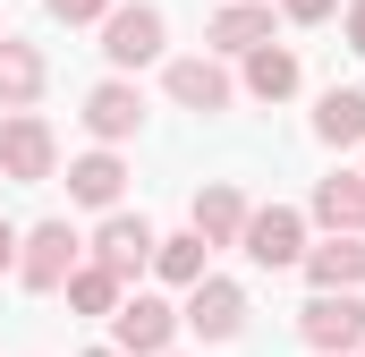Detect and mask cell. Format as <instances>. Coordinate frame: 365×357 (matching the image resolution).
Masks as SVG:
<instances>
[{
    "label": "cell",
    "mask_w": 365,
    "mask_h": 357,
    "mask_svg": "<svg viewBox=\"0 0 365 357\" xmlns=\"http://www.w3.org/2000/svg\"><path fill=\"white\" fill-rule=\"evenodd\" d=\"M179 323H187V332H204V341H238V332H247V289H238V281H221V272L187 281Z\"/></svg>",
    "instance_id": "cell-5"
},
{
    "label": "cell",
    "mask_w": 365,
    "mask_h": 357,
    "mask_svg": "<svg viewBox=\"0 0 365 357\" xmlns=\"http://www.w3.org/2000/svg\"><path fill=\"white\" fill-rule=\"evenodd\" d=\"M247 213H255V204H247L230 178H212V187H195V221H187V230H204V247H238Z\"/></svg>",
    "instance_id": "cell-11"
},
{
    "label": "cell",
    "mask_w": 365,
    "mask_h": 357,
    "mask_svg": "<svg viewBox=\"0 0 365 357\" xmlns=\"http://www.w3.org/2000/svg\"><path fill=\"white\" fill-rule=\"evenodd\" d=\"M280 9H289V17H297V26H323V17H331V9H340V0H280Z\"/></svg>",
    "instance_id": "cell-22"
},
{
    "label": "cell",
    "mask_w": 365,
    "mask_h": 357,
    "mask_svg": "<svg viewBox=\"0 0 365 357\" xmlns=\"http://www.w3.org/2000/svg\"><path fill=\"white\" fill-rule=\"evenodd\" d=\"M170 102H187V111H230L221 60H212V51H204V60H170Z\"/></svg>",
    "instance_id": "cell-14"
},
{
    "label": "cell",
    "mask_w": 365,
    "mask_h": 357,
    "mask_svg": "<svg viewBox=\"0 0 365 357\" xmlns=\"http://www.w3.org/2000/svg\"><path fill=\"white\" fill-rule=\"evenodd\" d=\"M110 341L128 357H162L170 341H179V306L170 298H153V289H136V298H119L110 306Z\"/></svg>",
    "instance_id": "cell-4"
},
{
    "label": "cell",
    "mask_w": 365,
    "mask_h": 357,
    "mask_svg": "<svg viewBox=\"0 0 365 357\" xmlns=\"http://www.w3.org/2000/svg\"><path fill=\"white\" fill-rule=\"evenodd\" d=\"M314 357H323V349H314Z\"/></svg>",
    "instance_id": "cell-27"
},
{
    "label": "cell",
    "mask_w": 365,
    "mask_h": 357,
    "mask_svg": "<svg viewBox=\"0 0 365 357\" xmlns=\"http://www.w3.org/2000/svg\"><path fill=\"white\" fill-rule=\"evenodd\" d=\"M60 289H68V306H77V315H110V306L128 298V281H119L110 264H77L68 281H60Z\"/></svg>",
    "instance_id": "cell-19"
},
{
    "label": "cell",
    "mask_w": 365,
    "mask_h": 357,
    "mask_svg": "<svg viewBox=\"0 0 365 357\" xmlns=\"http://www.w3.org/2000/svg\"><path fill=\"white\" fill-rule=\"evenodd\" d=\"M34 94H43V51L0 34V111H26Z\"/></svg>",
    "instance_id": "cell-17"
},
{
    "label": "cell",
    "mask_w": 365,
    "mask_h": 357,
    "mask_svg": "<svg viewBox=\"0 0 365 357\" xmlns=\"http://www.w3.org/2000/svg\"><path fill=\"white\" fill-rule=\"evenodd\" d=\"M297 264H306L314 289H365V247H357V230H331V238H323V247H306Z\"/></svg>",
    "instance_id": "cell-10"
},
{
    "label": "cell",
    "mask_w": 365,
    "mask_h": 357,
    "mask_svg": "<svg viewBox=\"0 0 365 357\" xmlns=\"http://www.w3.org/2000/svg\"><path fill=\"white\" fill-rule=\"evenodd\" d=\"M357 357H365V349H357Z\"/></svg>",
    "instance_id": "cell-28"
},
{
    "label": "cell",
    "mask_w": 365,
    "mask_h": 357,
    "mask_svg": "<svg viewBox=\"0 0 365 357\" xmlns=\"http://www.w3.org/2000/svg\"><path fill=\"white\" fill-rule=\"evenodd\" d=\"M77 247H86V238H77L68 221L26 230V238H17V281H26V289H60V281L77 272Z\"/></svg>",
    "instance_id": "cell-6"
},
{
    "label": "cell",
    "mask_w": 365,
    "mask_h": 357,
    "mask_svg": "<svg viewBox=\"0 0 365 357\" xmlns=\"http://www.w3.org/2000/svg\"><path fill=\"white\" fill-rule=\"evenodd\" d=\"M349 51L365 60V0H349Z\"/></svg>",
    "instance_id": "cell-23"
},
{
    "label": "cell",
    "mask_w": 365,
    "mask_h": 357,
    "mask_svg": "<svg viewBox=\"0 0 365 357\" xmlns=\"http://www.w3.org/2000/svg\"><path fill=\"white\" fill-rule=\"evenodd\" d=\"M162 43H170V17L153 0H110V17H102V60L110 69H145V60H162Z\"/></svg>",
    "instance_id": "cell-2"
},
{
    "label": "cell",
    "mask_w": 365,
    "mask_h": 357,
    "mask_svg": "<svg viewBox=\"0 0 365 357\" xmlns=\"http://www.w3.org/2000/svg\"><path fill=\"white\" fill-rule=\"evenodd\" d=\"M86 357H128V349H119V341H110V349H86Z\"/></svg>",
    "instance_id": "cell-25"
},
{
    "label": "cell",
    "mask_w": 365,
    "mask_h": 357,
    "mask_svg": "<svg viewBox=\"0 0 365 357\" xmlns=\"http://www.w3.org/2000/svg\"><path fill=\"white\" fill-rule=\"evenodd\" d=\"M119 187H128L119 154H77V162H68V204H86V213H110Z\"/></svg>",
    "instance_id": "cell-13"
},
{
    "label": "cell",
    "mask_w": 365,
    "mask_h": 357,
    "mask_svg": "<svg viewBox=\"0 0 365 357\" xmlns=\"http://www.w3.org/2000/svg\"><path fill=\"white\" fill-rule=\"evenodd\" d=\"M0 272H17V230L0 221Z\"/></svg>",
    "instance_id": "cell-24"
},
{
    "label": "cell",
    "mask_w": 365,
    "mask_h": 357,
    "mask_svg": "<svg viewBox=\"0 0 365 357\" xmlns=\"http://www.w3.org/2000/svg\"><path fill=\"white\" fill-rule=\"evenodd\" d=\"M297 77H306V69H297L289 43H255V51H247V94H255V102H289Z\"/></svg>",
    "instance_id": "cell-16"
},
{
    "label": "cell",
    "mask_w": 365,
    "mask_h": 357,
    "mask_svg": "<svg viewBox=\"0 0 365 357\" xmlns=\"http://www.w3.org/2000/svg\"><path fill=\"white\" fill-rule=\"evenodd\" d=\"M314 136H323V145H365V94L331 86L323 102H314Z\"/></svg>",
    "instance_id": "cell-18"
},
{
    "label": "cell",
    "mask_w": 365,
    "mask_h": 357,
    "mask_svg": "<svg viewBox=\"0 0 365 357\" xmlns=\"http://www.w3.org/2000/svg\"><path fill=\"white\" fill-rule=\"evenodd\" d=\"M162 357H170V349H162Z\"/></svg>",
    "instance_id": "cell-26"
},
{
    "label": "cell",
    "mask_w": 365,
    "mask_h": 357,
    "mask_svg": "<svg viewBox=\"0 0 365 357\" xmlns=\"http://www.w3.org/2000/svg\"><path fill=\"white\" fill-rule=\"evenodd\" d=\"M238 247H247L264 272H289L297 256H306V213H289V204H264V213H247Z\"/></svg>",
    "instance_id": "cell-7"
},
{
    "label": "cell",
    "mask_w": 365,
    "mask_h": 357,
    "mask_svg": "<svg viewBox=\"0 0 365 357\" xmlns=\"http://www.w3.org/2000/svg\"><path fill=\"white\" fill-rule=\"evenodd\" d=\"M60 26H86V17H110V0H43Z\"/></svg>",
    "instance_id": "cell-21"
},
{
    "label": "cell",
    "mask_w": 365,
    "mask_h": 357,
    "mask_svg": "<svg viewBox=\"0 0 365 357\" xmlns=\"http://www.w3.org/2000/svg\"><path fill=\"white\" fill-rule=\"evenodd\" d=\"M51 171H60V136H51V119H34V111H9V119H0V178H17V187H43Z\"/></svg>",
    "instance_id": "cell-3"
},
{
    "label": "cell",
    "mask_w": 365,
    "mask_h": 357,
    "mask_svg": "<svg viewBox=\"0 0 365 357\" xmlns=\"http://www.w3.org/2000/svg\"><path fill=\"white\" fill-rule=\"evenodd\" d=\"M297 341L323 349V357H357L365 349V298L357 289H314L297 306Z\"/></svg>",
    "instance_id": "cell-1"
},
{
    "label": "cell",
    "mask_w": 365,
    "mask_h": 357,
    "mask_svg": "<svg viewBox=\"0 0 365 357\" xmlns=\"http://www.w3.org/2000/svg\"><path fill=\"white\" fill-rule=\"evenodd\" d=\"M204 43H212V51H255V43H272V9H264V0H230V9L204 26Z\"/></svg>",
    "instance_id": "cell-15"
},
{
    "label": "cell",
    "mask_w": 365,
    "mask_h": 357,
    "mask_svg": "<svg viewBox=\"0 0 365 357\" xmlns=\"http://www.w3.org/2000/svg\"><path fill=\"white\" fill-rule=\"evenodd\" d=\"M314 221H323V230H357V238H365V171L314 178Z\"/></svg>",
    "instance_id": "cell-12"
},
{
    "label": "cell",
    "mask_w": 365,
    "mask_h": 357,
    "mask_svg": "<svg viewBox=\"0 0 365 357\" xmlns=\"http://www.w3.org/2000/svg\"><path fill=\"white\" fill-rule=\"evenodd\" d=\"M93 264H110L119 281H136V272L153 264V221H145V213H119V204H110V221L93 230Z\"/></svg>",
    "instance_id": "cell-8"
},
{
    "label": "cell",
    "mask_w": 365,
    "mask_h": 357,
    "mask_svg": "<svg viewBox=\"0 0 365 357\" xmlns=\"http://www.w3.org/2000/svg\"><path fill=\"white\" fill-rule=\"evenodd\" d=\"M86 128L102 136V145H128V136L145 128V94L119 86V77H110V86H93V94H86Z\"/></svg>",
    "instance_id": "cell-9"
},
{
    "label": "cell",
    "mask_w": 365,
    "mask_h": 357,
    "mask_svg": "<svg viewBox=\"0 0 365 357\" xmlns=\"http://www.w3.org/2000/svg\"><path fill=\"white\" fill-rule=\"evenodd\" d=\"M204 230H179V238H153V272L170 281V289H187V281H204Z\"/></svg>",
    "instance_id": "cell-20"
}]
</instances>
